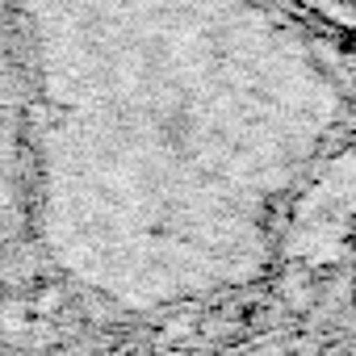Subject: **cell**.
<instances>
[{"label":"cell","instance_id":"cell-1","mask_svg":"<svg viewBox=\"0 0 356 356\" xmlns=\"http://www.w3.org/2000/svg\"><path fill=\"white\" fill-rule=\"evenodd\" d=\"M26 109L97 189L218 252L260 239L343 113L335 63L264 0H13Z\"/></svg>","mask_w":356,"mask_h":356},{"label":"cell","instance_id":"cell-2","mask_svg":"<svg viewBox=\"0 0 356 356\" xmlns=\"http://www.w3.org/2000/svg\"><path fill=\"white\" fill-rule=\"evenodd\" d=\"M339 5H348V9H352V13H356V0H339Z\"/></svg>","mask_w":356,"mask_h":356}]
</instances>
